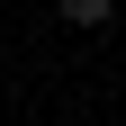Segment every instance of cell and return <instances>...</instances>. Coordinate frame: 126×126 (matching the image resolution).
Returning <instances> with one entry per match:
<instances>
[{
  "label": "cell",
  "mask_w": 126,
  "mask_h": 126,
  "mask_svg": "<svg viewBox=\"0 0 126 126\" xmlns=\"http://www.w3.org/2000/svg\"><path fill=\"white\" fill-rule=\"evenodd\" d=\"M54 9H63L72 27H108V9H117V0H54Z\"/></svg>",
  "instance_id": "obj_1"
}]
</instances>
